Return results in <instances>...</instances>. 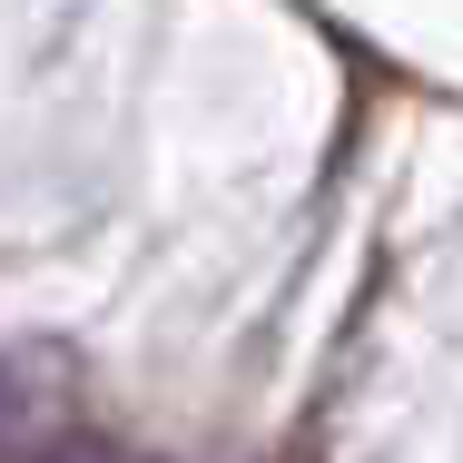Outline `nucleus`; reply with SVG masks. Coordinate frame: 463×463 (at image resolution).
I'll list each match as a JSON object with an SVG mask.
<instances>
[{"instance_id": "f257e3e1", "label": "nucleus", "mask_w": 463, "mask_h": 463, "mask_svg": "<svg viewBox=\"0 0 463 463\" xmlns=\"http://www.w3.org/2000/svg\"><path fill=\"white\" fill-rule=\"evenodd\" d=\"M10 434H20V384H10V365H0V454H10Z\"/></svg>"}]
</instances>
